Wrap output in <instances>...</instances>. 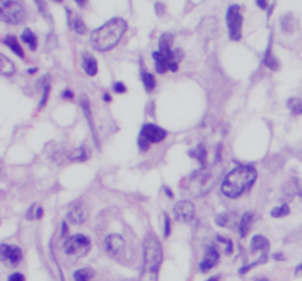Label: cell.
Instances as JSON below:
<instances>
[{"label":"cell","mask_w":302,"mask_h":281,"mask_svg":"<svg viewBox=\"0 0 302 281\" xmlns=\"http://www.w3.org/2000/svg\"><path fill=\"white\" fill-rule=\"evenodd\" d=\"M257 180V171L250 165H240L236 166L234 170L224 178L221 192L224 196L236 199L242 196L245 192H248Z\"/></svg>","instance_id":"1"},{"label":"cell","mask_w":302,"mask_h":281,"mask_svg":"<svg viewBox=\"0 0 302 281\" xmlns=\"http://www.w3.org/2000/svg\"><path fill=\"white\" fill-rule=\"evenodd\" d=\"M125 31L127 22L124 19L114 18L91 34V46L99 52H108L118 44Z\"/></svg>","instance_id":"2"},{"label":"cell","mask_w":302,"mask_h":281,"mask_svg":"<svg viewBox=\"0 0 302 281\" xmlns=\"http://www.w3.org/2000/svg\"><path fill=\"white\" fill-rule=\"evenodd\" d=\"M162 263V247L160 240L149 234L144 240V259L140 281H158V271Z\"/></svg>","instance_id":"3"},{"label":"cell","mask_w":302,"mask_h":281,"mask_svg":"<svg viewBox=\"0 0 302 281\" xmlns=\"http://www.w3.org/2000/svg\"><path fill=\"white\" fill-rule=\"evenodd\" d=\"M25 8L15 0H2L0 2V19L6 24L18 25L25 19Z\"/></svg>","instance_id":"4"},{"label":"cell","mask_w":302,"mask_h":281,"mask_svg":"<svg viewBox=\"0 0 302 281\" xmlns=\"http://www.w3.org/2000/svg\"><path fill=\"white\" fill-rule=\"evenodd\" d=\"M89 249H90V240H89L87 236H83V234L71 236L64 245L65 255L72 258L74 261L84 256L89 252Z\"/></svg>","instance_id":"5"},{"label":"cell","mask_w":302,"mask_h":281,"mask_svg":"<svg viewBox=\"0 0 302 281\" xmlns=\"http://www.w3.org/2000/svg\"><path fill=\"white\" fill-rule=\"evenodd\" d=\"M227 27H229V35L230 40L239 41L242 38V24L243 18L240 14V8L237 5H231L227 11Z\"/></svg>","instance_id":"6"},{"label":"cell","mask_w":302,"mask_h":281,"mask_svg":"<svg viewBox=\"0 0 302 281\" xmlns=\"http://www.w3.org/2000/svg\"><path fill=\"white\" fill-rule=\"evenodd\" d=\"M105 249L107 252L112 256V258H123L124 256V250H125V243L124 239L118 234H111L107 237L105 240Z\"/></svg>","instance_id":"7"},{"label":"cell","mask_w":302,"mask_h":281,"mask_svg":"<svg viewBox=\"0 0 302 281\" xmlns=\"http://www.w3.org/2000/svg\"><path fill=\"white\" fill-rule=\"evenodd\" d=\"M167 137V133L165 130H162L161 127L158 125H154V124H146L140 133V139L146 140L149 144L150 143H160L164 139Z\"/></svg>","instance_id":"8"},{"label":"cell","mask_w":302,"mask_h":281,"mask_svg":"<svg viewBox=\"0 0 302 281\" xmlns=\"http://www.w3.org/2000/svg\"><path fill=\"white\" fill-rule=\"evenodd\" d=\"M89 216L87 208L84 206V203L81 202H74L72 205H70L68 208V213H67V219L71 224H75V226H80L83 224Z\"/></svg>","instance_id":"9"},{"label":"cell","mask_w":302,"mask_h":281,"mask_svg":"<svg viewBox=\"0 0 302 281\" xmlns=\"http://www.w3.org/2000/svg\"><path fill=\"white\" fill-rule=\"evenodd\" d=\"M173 212H174V216L177 221L189 222V221H192V218L195 215V208L189 200H180L174 205Z\"/></svg>","instance_id":"10"},{"label":"cell","mask_w":302,"mask_h":281,"mask_svg":"<svg viewBox=\"0 0 302 281\" xmlns=\"http://www.w3.org/2000/svg\"><path fill=\"white\" fill-rule=\"evenodd\" d=\"M2 259L5 262H8L11 266H15V265H18L21 262L22 252L17 246H6V245H3L2 246Z\"/></svg>","instance_id":"11"},{"label":"cell","mask_w":302,"mask_h":281,"mask_svg":"<svg viewBox=\"0 0 302 281\" xmlns=\"http://www.w3.org/2000/svg\"><path fill=\"white\" fill-rule=\"evenodd\" d=\"M218 252H217V249H214V247H210L208 249V252H207V255H205V258H204V261L200 262V271H204V272H207L208 269H211L213 266H215L217 265V262H218Z\"/></svg>","instance_id":"12"},{"label":"cell","mask_w":302,"mask_h":281,"mask_svg":"<svg viewBox=\"0 0 302 281\" xmlns=\"http://www.w3.org/2000/svg\"><path fill=\"white\" fill-rule=\"evenodd\" d=\"M83 68H84L86 74L90 75V77L97 74V62H96V59L93 58V56H90L89 53L83 54Z\"/></svg>","instance_id":"13"},{"label":"cell","mask_w":302,"mask_h":281,"mask_svg":"<svg viewBox=\"0 0 302 281\" xmlns=\"http://www.w3.org/2000/svg\"><path fill=\"white\" fill-rule=\"evenodd\" d=\"M255 213L252 212H248L242 216V221H240V236L242 237H246V234L249 233L250 227H252V222L255 221Z\"/></svg>","instance_id":"14"},{"label":"cell","mask_w":302,"mask_h":281,"mask_svg":"<svg viewBox=\"0 0 302 281\" xmlns=\"http://www.w3.org/2000/svg\"><path fill=\"white\" fill-rule=\"evenodd\" d=\"M267 249H268V240L264 236H254L252 242H250V250L252 252H258V250L266 252Z\"/></svg>","instance_id":"15"},{"label":"cell","mask_w":302,"mask_h":281,"mask_svg":"<svg viewBox=\"0 0 302 281\" xmlns=\"http://www.w3.org/2000/svg\"><path fill=\"white\" fill-rule=\"evenodd\" d=\"M3 43L17 54V56H19V58H24L25 56V53H24V50H22V47L19 46V43H18V40L14 37V35H8L5 40H3Z\"/></svg>","instance_id":"16"},{"label":"cell","mask_w":302,"mask_h":281,"mask_svg":"<svg viewBox=\"0 0 302 281\" xmlns=\"http://www.w3.org/2000/svg\"><path fill=\"white\" fill-rule=\"evenodd\" d=\"M21 38H22V41H24L25 44H28V47H30L31 50H36V49H37V37H36V34H34L31 30H28V28L24 30Z\"/></svg>","instance_id":"17"},{"label":"cell","mask_w":302,"mask_h":281,"mask_svg":"<svg viewBox=\"0 0 302 281\" xmlns=\"http://www.w3.org/2000/svg\"><path fill=\"white\" fill-rule=\"evenodd\" d=\"M0 71H2L3 75H12L15 72L14 64L6 58V56H3V54H2V59H0Z\"/></svg>","instance_id":"18"},{"label":"cell","mask_w":302,"mask_h":281,"mask_svg":"<svg viewBox=\"0 0 302 281\" xmlns=\"http://www.w3.org/2000/svg\"><path fill=\"white\" fill-rule=\"evenodd\" d=\"M270 46H271V43H270ZM270 46H268V50H267V53H266V58H264V64H266V67L267 68H270L271 71H277L279 70V61L274 58L273 54H270Z\"/></svg>","instance_id":"19"},{"label":"cell","mask_w":302,"mask_h":281,"mask_svg":"<svg viewBox=\"0 0 302 281\" xmlns=\"http://www.w3.org/2000/svg\"><path fill=\"white\" fill-rule=\"evenodd\" d=\"M93 275H94V272L90 268H83L74 274V280L75 281H90Z\"/></svg>","instance_id":"20"},{"label":"cell","mask_w":302,"mask_h":281,"mask_svg":"<svg viewBox=\"0 0 302 281\" xmlns=\"http://www.w3.org/2000/svg\"><path fill=\"white\" fill-rule=\"evenodd\" d=\"M142 78H143V84H144V88L146 91H152L155 87H157V81H155V77L149 72H143L142 74Z\"/></svg>","instance_id":"21"},{"label":"cell","mask_w":302,"mask_h":281,"mask_svg":"<svg viewBox=\"0 0 302 281\" xmlns=\"http://www.w3.org/2000/svg\"><path fill=\"white\" fill-rule=\"evenodd\" d=\"M287 106L289 109L292 110L293 115H301L302 114V100L298 99V97H293L287 102Z\"/></svg>","instance_id":"22"},{"label":"cell","mask_w":302,"mask_h":281,"mask_svg":"<svg viewBox=\"0 0 302 281\" xmlns=\"http://www.w3.org/2000/svg\"><path fill=\"white\" fill-rule=\"evenodd\" d=\"M289 212H290L289 206H287V205H282V206L274 208V209L271 211V216H274V218H282V216L289 215Z\"/></svg>","instance_id":"23"},{"label":"cell","mask_w":302,"mask_h":281,"mask_svg":"<svg viewBox=\"0 0 302 281\" xmlns=\"http://www.w3.org/2000/svg\"><path fill=\"white\" fill-rule=\"evenodd\" d=\"M72 28H74L75 33H78V34H84V33L87 31L84 22H83L80 18H75V19H74V22H72Z\"/></svg>","instance_id":"24"},{"label":"cell","mask_w":302,"mask_h":281,"mask_svg":"<svg viewBox=\"0 0 302 281\" xmlns=\"http://www.w3.org/2000/svg\"><path fill=\"white\" fill-rule=\"evenodd\" d=\"M71 159L72 160H84L86 159V152L84 149H78L74 153H71Z\"/></svg>","instance_id":"25"},{"label":"cell","mask_w":302,"mask_h":281,"mask_svg":"<svg viewBox=\"0 0 302 281\" xmlns=\"http://www.w3.org/2000/svg\"><path fill=\"white\" fill-rule=\"evenodd\" d=\"M197 159H199V162L200 163H205V159H207V152H205V149H204V146H199L197 147Z\"/></svg>","instance_id":"26"},{"label":"cell","mask_w":302,"mask_h":281,"mask_svg":"<svg viewBox=\"0 0 302 281\" xmlns=\"http://www.w3.org/2000/svg\"><path fill=\"white\" fill-rule=\"evenodd\" d=\"M164 234L165 237L170 236V216L168 215H164Z\"/></svg>","instance_id":"27"},{"label":"cell","mask_w":302,"mask_h":281,"mask_svg":"<svg viewBox=\"0 0 302 281\" xmlns=\"http://www.w3.org/2000/svg\"><path fill=\"white\" fill-rule=\"evenodd\" d=\"M37 211H38V208H36V206H31L30 208V211L27 212V219H36L37 218Z\"/></svg>","instance_id":"28"},{"label":"cell","mask_w":302,"mask_h":281,"mask_svg":"<svg viewBox=\"0 0 302 281\" xmlns=\"http://www.w3.org/2000/svg\"><path fill=\"white\" fill-rule=\"evenodd\" d=\"M114 90H115L117 93H120V94H123V93L127 91L125 86H124L123 83H115V84H114Z\"/></svg>","instance_id":"29"},{"label":"cell","mask_w":302,"mask_h":281,"mask_svg":"<svg viewBox=\"0 0 302 281\" xmlns=\"http://www.w3.org/2000/svg\"><path fill=\"white\" fill-rule=\"evenodd\" d=\"M9 281H25V278H24V275H22V274L15 272V274H12V275L9 277Z\"/></svg>","instance_id":"30"},{"label":"cell","mask_w":302,"mask_h":281,"mask_svg":"<svg viewBox=\"0 0 302 281\" xmlns=\"http://www.w3.org/2000/svg\"><path fill=\"white\" fill-rule=\"evenodd\" d=\"M257 5L260 9H267L268 6V0H257Z\"/></svg>","instance_id":"31"},{"label":"cell","mask_w":302,"mask_h":281,"mask_svg":"<svg viewBox=\"0 0 302 281\" xmlns=\"http://www.w3.org/2000/svg\"><path fill=\"white\" fill-rule=\"evenodd\" d=\"M49 90H50V87L47 86V87L44 88V94H43V100H41V103H40L41 106H43V105L46 103V100H47V97H49Z\"/></svg>","instance_id":"32"},{"label":"cell","mask_w":302,"mask_h":281,"mask_svg":"<svg viewBox=\"0 0 302 281\" xmlns=\"http://www.w3.org/2000/svg\"><path fill=\"white\" fill-rule=\"evenodd\" d=\"M64 97H65V99H72V91L65 90V91H64Z\"/></svg>","instance_id":"33"},{"label":"cell","mask_w":302,"mask_h":281,"mask_svg":"<svg viewBox=\"0 0 302 281\" xmlns=\"http://www.w3.org/2000/svg\"><path fill=\"white\" fill-rule=\"evenodd\" d=\"M75 3L80 6V8H83V6H86V3H87V0H75Z\"/></svg>","instance_id":"34"},{"label":"cell","mask_w":302,"mask_h":281,"mask_svg":"<svg viewBox=\"0 0 302 281\" xmlns=\"http://www.w3.org/2000/svg\"><path fill=\"white\" fill-rule=\"evenodd\" d=\"M36 2H37L38 8H40L41 11H44V3H43V0H36Z\"/></svg>","instance_id":"35"},{"label":"cell","mask_w":302,"mask_h":281,"mask_svg":"<svg viewBox=\"0 0 302 281\" xmlns=\"http://www.w3.org/2000/svg\"><path fill=\"white\" fill-rule=\"evenodd\" d=\"M41 215H43V209L38 208V211H37V218H41Z\"/></svg>","instance_id":"36"},{"label":"cell","mask_w":302,"mask_h":281,"mask_svg":"<svg viewBox=\"0 0 302 281\" xmlns=\"http://www.w3.org/2000/svg\"><path fill=\"white\" fill-rule=\"evenodd\" d=\"M104 100H105V102H111V96H109V94H105V96H104Z\"/></svg>","instance_id":"37"},{"label":"cell","mask_w":302,"mask_h":281,"mask_svg":"<svg viewBox=\"0 0 302 281\" xmlns=\"http://www.w3.org/2000/svg\"><path fill=\"white\" fill-rule=\"evenodd\" d=\"M165 192H167V194H168V196H170V197H171V196H173V194H171V192H170V189H168V187H165Z\"/></svg>","instance_id":"38"},{"label":"cell","mask_w":302,"mask_h":281,"mask_svg":"<svg viewBox=\"0 0 302 281\" xmlns=\"http://www.w3.org/2000/svg\"><path fill=\"white\" fill-rule=\"evenodd\" d=\"M218 280H220L218 277H213V278H210L208 281H218Z\"/></svg>","instance_id":"39"},{"label":"cell","mask_w":302,"mask_h":281,"mask_svg":"<svg viewBox=\"0 0 302 281\" xmlns=\"http://www.w3.org/2000/svg\"><path fill=\"white\" fill-rule=\"evenodd\" d=\"M62 233H64V234L67 233V226H65V224H64V226H62Z\"/></svg>","instance_id":"40"},{"label":"cell","mask_w":302,"mask_h":281,"mask_svg":"<svg viewBox=\"0 0 302 281\" xmlns=\"http://www.w3.org/2000/svg\"><path fill=\"white\" fill-rule=\"evenodd\" d=\"M257 281H267L266 278H263V280H257Z\"/></svg>","instance_id":"41"},{"label":"cell","mask_w":302,"mask_h":281,"mask_svg":"<svg viewBox=\"0 0 302 281\" xmlns=\"http://www.w3.org/2000/svg\"><path fill=\"white\" fill-rule=\"evenodd\" d=\"M55 2H62V0H55Z\"/></svg>","instance_id":"42"}]
</instances>
